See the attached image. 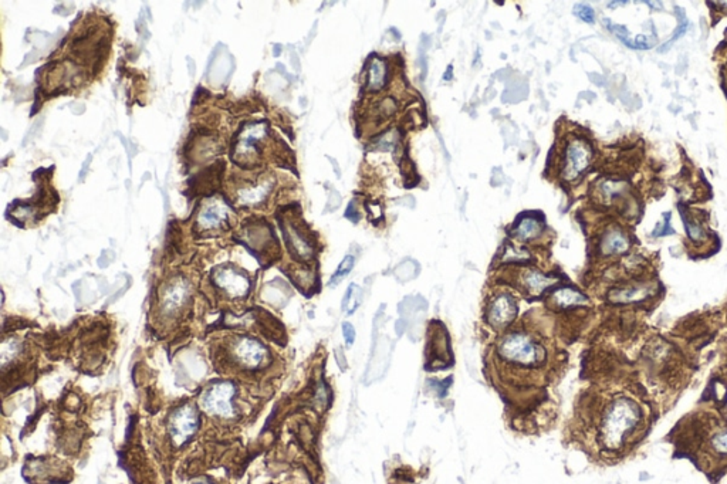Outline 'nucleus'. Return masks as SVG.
Here are the masks:
<instances>
[{
    "mask_svg": "<svg viewBox=\"0 0 727 484\" xmlns=\"http://www.w3.org/2000/svg\"><path fill=\"white\" fill-rule=\"evenodd\" d=\"M499 353L503 358L518 365H534L544 357V351L532 338L525 334L507 335L499 347Z\"/></svg>",
    "mask_w": 727,
    "mask_h": 484,
    "instance_id": "obj_1",
    "label": "nucleus"
},
{
    "mask_svg": "<svg viewBox=\"0 0 727 484\" xmlns=\"http://www.w3.org/2000/svg\"><path fill=\"white\" fill-rule=\"evenodd\" d=\"M234 395V387L230 382H219L215 384L211 389H207L202 398L200 405L203 410L216 417H232L233 406L232 398Z\"/></svg>",
    "mask_w": 727,
    "mask_h": 484,
    "instance_id": "obj_2",
    "label": "nucleus"
},
{
    "mask_svg": "<svg viewBox=\"0 0 727 484\" xmlns=\"http://www.w3.org/2000/svg\"><path fill=\"white\" fill-rule=\"evenodd\" d=\"M199 417L192 405H184L178 408L170 417L169 432L170 437L177 446L186 443L198 430Z\"/></svg>",
    "mask_w": 727,
    "mask_h": 484,
    "instance_id": "obj_3",
    "label": "nucleus"
},
{
    "mask_svg": "<svg viewBox=\"0 0 727 484\" xmlns=\"http://www.w3.org/2000/svg\"><path fill=\"white\" fill-rule=\"evenodd\" d=\"M591 162V151L582 141H571L566 148L563 178L566 181L577 179Z\"/></svg>",
    "mask_w": 727,
    "mask_h": 484,
    "instance_id": "obj_4",
    "label": "nucleus"
},
{
    "mask_svg": "<svg viewBox=\"0 0 727 484\" xmlns=\"http://www.w3.org/2000/svg\"><path fill=\"white\" fill-rule=\"evenodd\" d=\"M233 357L243 368H257L266 357V348L263 345L250 338H240L233 345Z\"/></svg>",
    "mask_w": 727,
    "mask_h": 484,
    "instance_id": "obj_5",
    "label": "nucleus"
},
{
    "mask_svg": "<svg viewBox=\"0 0 727 484\" xmlns=\"http://www.w3.org/2000/svg\"><path fill=\"white\" fill-rule=\"evenodd\" d=\"M516 316L517 304L509 294H500L496 297L488 309V321L496 328L509 325L516 318Z\"/></svg>",
    "mask_w": 727,
    "mask_h": 484,
    "instance_id": "obj_6",
    "label": "nucleus"
},
{
    "mask_svg": "<svg viewBox=\"0 0 727 484\" xmlns=\"http://www.w3.org/2000/svg\"><path fill=\"white\" fill-rule=\"evenodd\" d=\"M215 283L221 289H223L227 294L232 297H241L246 296L250 287L249 279L246 275L240 274L234 268L230 267H222L218 268L215 273Z\"/></svg>",
    "mask_w": 727,
    "mask_h": 484,
    "instance_id": "obj_7",
    "label": "nucleus"
},
{
    "mask_svg": "<svg viewBox=\"0 0 727 484\" xmlns=\"http://www.w3.org/2000/svg\"><path fill=\"white\" fill-rule=\"evenodd\" d=\"M282 227H283V233L286 237V243L289 246V250L294 256H297V259L308 260L311 256H313V246H311L308 239L303 234V232L297 226H294L291 223H287V225L282 223Z\"/></svg>",
    "mask_w": 727,
    "mask_h": 484,
    "instance_id": "obj_8",
    "label": "nucleus"
},
{
    "mask_svg": "<svg viewBox=\"0 0 727 484\" xmlns=\"http://www.w3.org/2000/svg\"><path fill=\"white\" fill-rule=\"evenodd\" d=\"M387 79H388L387 63L383 58L374 56L368 65V83H367L368 90L374 91V92L383 90L387 84Z\"/></svg>",
    "mask_w": 727,
    "mask_h": 484,
    "instance_id": "obj_9",
    "label": "nucleus"
},
{
    "mask_svg": "<svg viewBox=\"0 0 727 484\" xmlns=\"http://www.w3.org/2000/svg\"><path fill=\"white\" fill-rule=\"evenodd\" d=\"M227 220V213L219 204H211L207 206L205 211L200 212L198 219V226L202 230H209L219 227L223 222Z\"/></svg>",
    "mask_w": 727,
    "mask_h": 484,
    "instance_id": "obj_10",
    "label": "nucleus"
},
{
    "mask_svg": "<svg viewBox=\"0 0 727 484\" xmlns=\"http://www.w3.org/2000/svg\"><path fill=\"white\" fill-rule=\"evenodd\" d=\"M541 230H543L541 220L537 216L527 215V216H523L520 220H518V223L516 225L514 236L518 240L527 241V240H533V239L538 237Z\"/></svg>",
    "mask_w": 727,
    "mask_h": 484,
    "instance_id": "obj_11",
    "label": "nucleus"
},
{
    "mask_svg": "<svg viewBox=\"0 0 727 484\" xmlns=\"http://www.w3.org/2000/svg\"><path fill=\"white\" fill-rule=\"evenodd\" d=\"M523 283L526 286V289L532 293V294H540L543 293L547 287H550L554 280L551 277H547V275L541 274L540 271H536V270H529L525 273L523 275Z\"/></svg>",
    "mask_w": 727,
    "mask_h": 484,
    "instance_id": "obj_12",
    "label": "nucleus"
},
{
    "mask_svg": "<svg viewBox=\"0 0 727 484\" xmlns=\"http://www.w3.org/2000/svg\"><path fill=\"white\" fill-rule=\"evenodd\" d=\"M551 300H552L554 304H556L560 308H567V307H571V305H577V304L585 302V297L581 293H578L577 290H573V289H560V290H557L556 293L551 296Z\"/></svg>",
    "mask_w": 727,
    "mask_h": 484,
    "instance_id": "obj_13",
    "label": "nucleus"
},
{
    "mask_svg": "<svg viewBox=\"0 0 727 484\" xmlns=\"http://www.w3.org/2000/svg\"><path fill=\"white\" fill-rule=\"evenodd\" d=\"M627 249H628V241L619 232H611L602 240V250L607 255L622 253Z\"/></svg>",
    "mask_w": 727,
    "mask_h": 484,
    "instance_id": "obj_14",
    "label": "nucleus"
},
{
    "mask_svg": "<svg viewBox=\"0 0 727 484\" xmlns=\"http://www.w3.org/2000/svg\"><path fill=\"white\" fill-rule=\"evenodd\" d=\"M185 297H186V287H184L182 284L172 286L165 296L163 308L168 311V313H170V311H174L178 307H181V304L185 301Z\"/></svg>",
    "mask_w": 727,
    "mask_h": 484,
    "instance_id": "obj_15",
    "label": "nucleus"
},
{
    "mask_svg": "<svg viewBox=\"0 0 727 484\" xmlns=\"http://www.w3.org/2000/svg\"><path fill=\"white\" fill-rule=\"evenodd\" d=\"M611 30L622 40V43L627 45L628 47H632V49H650L652 47V45L648 43V39L645 36H638L637 39H631L625 27L611 26Z\"/></svg>",
    "mask_w": 727,
    "mask_h": 484,
    "instance_id": "obj_16",
    "label": "nucleus"
},
{
    "mask_svg": "<svg viewBox=\"0 0 727 484\" xmlns=\"http://www.w3.org/2000/svg\"><path fill=\"white\" fill-rule=\"evenodd\" d=\"M360 302H361V289L357 284H351L349 287L347 294H345V297H344L342 309L347 314H353L354 311L358 308Z\"/></svg>",
    "mask_w": 727,
    "mask_h": 484,
    "instance_id": "obj_17",
    "label": "nucleus"
},
{
    "mask_svg": "<svg viewBox=\"0 0 727 484\" xmlns=\"http://www.w3.org/2000/svg\"><path fill=\"white\" fill-rule=\"evenodd\" d=\"M354 263H355V259H354L353 256H350V255H349V256H345L344 260L341 261V264L338 266L337 271L334 273V275L331 277V280H330V286H331V287L337 286V284H338V283L345 277V275L350 274V271H351L353 267H354Z\"/></svg>",
    "mask_w": 727,
    "mask_h": 484,
    "instance_id": "obj_18",
    "label": "nucleus"
},
{
    "mask_svg": "<svg viewBox=\"0 0 727 484\" xmlns=\"http://www.w3.org/2000/svg\"><path fill=\"white\" fill-rule=\"evenodd\" d=\"M530 259V255L525 250H520V249H516L514 246H509L506 253H504V261H517V263H522V261H527Z\"/></svg>",
    "mask_w": 727,
    "mask_h": 484,
    "instance_id": "obj_19",
    "label": "nucleus"
},
{
    "mask_svg": "<svg viewBox=\"0 0 727 484\" xmlns=\"http://www.w3.org/2000/svg\"><path fill=\"white\" fill-rule=\"evenodd\" d=\"M397 140H398V134H397V131H390L388 134H385V135H383V136L379 138V141H378L379 145H378V148H381V150H390V151H391V150L395 148V143H397Z\"/></svg>",
    "mask_w": 727,
    "mask_h": 484,
    "instance_id": "obj_20",
    "label": "nucleus"
},
{
    "mask_svg": "<svg viewBox=\"0 0 727 484\" xmlns=\"http://www.w3.org/2000/svg\"><path fill=\"white\" fill-rule=\"evenodd\" d=\"M574 13L584 22L586 23H594V19H596V13L594 10L590 8V6H584V5H578L574 8Z\"/></svg>",
    "mask_w": 727,
    "mask_h": 484,
    "instance_id": "obj_21",
    "label": "nucleus"
},
{
    "mask_svg": "<svg viewBox=\"0 0 727 484\" xmlns=\"http://www.w3.org/2000/svg\"><path fill=\"white\" fill-rule=\"evenodd\" d=\"M342 331H344V337H345V341H347L349 345H353L354 339H355V330L354 327L350 324V323H345L342 325Z\"/></svg>",
    "mask_w": 727,
    "mask_h": 484,
    "instance_id": "obj_22",
    "label": "nucleus"
},
{
    "mask_svg": "<svg viewBox=\"0 0 727 484\" xmlns=\"http://www.w3.org/2000/svg\"><path fill=\"white\" fill-rule=\"evenodd\" d=\"M91 159H93V158H91V156H88V158H87V161L84 162V165H83V170L80 172V179H83V178H84V175L87 174V169H88V163L91 162Z\"/></svg>",
    "mask_w": 727,
    "mask_h": 484,
    "instance_id": "obj_23",
    "label": "nucleus"
},
{
    "mask_svg": "<svg viewBox=\"0 0 727 484\" xmlns=\"http://www.w3.org/2000/svg\"><path fill=\"white\" fill-rule=\"evenodd\" d=\"M193 484H211L209 481H205V480H199V481H195Z\"/></svg>",
    "mask_w": 727,
    "mask_h": 484,
    "instance_id": "obj_24",
    "label": "nucleus"
}]
</instances>
